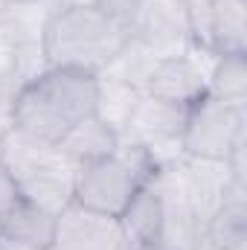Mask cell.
<instances>
[{"instance_id":"21","label":"cell","mask_w":247,"mask_h":250,"mask_svg":"<svg viewBox=\"0 0 247 250\" xmlns=\"http://www.w3.org/2000/svg\"><path fill=\"white\" fill-rule=\"evenodd\" d=\"M3 12H6V3H3V0H0V18H3Z\"/></svg>"},{"instance_id":"9","label":"cell","mask_w":247,"mask_h":250,"mask_svg":"<svg viewBox=\"0 0 247 250\" xmlns=\"http://www.w3.org/2000/svg\"><path fill=\"white\" fill-rule=\"evenodd\" d=\"M125 230V239L131 248L140 245H157L163 230V195L154 184V178L140 187V192L131 198V204L117 215Z\"/></svg>"},{"instance_id":"4","label":"cell","mask_w":247,"mask_h":250,"mask_svg":"<svg viewBox=\"0 0 247 250\" xmlns=\"http://www.w3.org/2000/svg\"><path fill=\"white\" fill-rule=\"evenodd\" d=\"M247 111L242 105H227L215 96H201L186 108L181 151L184 157L201 160H230L245 148Z\"/></svg>"},{"instance_id":"13","label":"cell","mask_w":247,"mask_h":250,"mask_svg":"<svg viewBox=\"0 0 247 250\" xmlns=\"http://www.w3.org/2000/svg\"><path fill=\"white\" fill-rule=\"evenodd\" d=\"M143 90L117 82V79H108V76H99V90H96V117L102 123H108L123 140V134L128 131V123L137 111V102H140Z\"/></svg>"},{"instance_id":"2","label":"cell","mask_w":247,"mask_h":250,"mask_svg":"<svg viewBox=\"0 0 247 250\" xmlns=\"http://www.w3.org/2000/svg\"><path fill=\"white\" fill-rule=\"evenodd\" d=\"M131 41V29L84 0L56 6L44 26L41 53L47 67L102 76Z\"/></svg>"},{"instance_id":"1","label":"cell","mask_w":247,"mask_h":250,"mask_svg":"<svg viewBox=\"0 0 247 250\" xmlns=\"http://www.w3.org/2000/svg\"><path fill=\"white\" fill-rule=\"evenodd\" d=\"M99 76L44 67L26 79L6 111V125L47 146H59L64 137L90 114H96Z\"/></svg>"},{"instance_id":"19","label":"cell","mask_w":247,"mask_h":250,"mask_svg":"<svg viewBox=\"0 0 247 250\" xmlns=\"http://www.w3.org/2000/svg\"><path fill=\"white\" fill-rule=\"evenodd\" d=\"M6 6H23V3H35V0H3Z\"/></svg>"},{"instance_id":"18","label":"cell","mask_w":247,"mask_h":250,"mask_svg":"<svg viewBox=\"0 0 247 250\" xmlns=\"http://www.w3.org/2000/svg\"><path fill=\"white\" fill-rule=\"evenodd\" d=\"M204 250H247V239H242V242H230V245H221V248H204Z\"/></svg>"},{"instance_id":"7","label":"cell","mask_w":247,"mask_h":250,"mask_svg":"<svg viewBox=\"0 0 247 250\" xmlns=\"http://www.w3.org/2000/svg\"><path fill=\"white\" fill-rule=\"evenodd\" d=\"M50 250H131L117 215H105L70 201L56 215Z\"/></svg>"},{"instance_id":"20","label":"cell","mask_w":247,"mask_h":250,"mask_svg":"<svg viewBox=\"0 0 247 250\" xmlns=\"http://www.w3.org/2000/svg\"><path fill=\"white\" fill-rule=\"evenodd\" d=\"M131 250H166V248H160V245H140V248H131Z\"/></svg>"},{"instance_id":"8","label":"cell","mask_w":247,"mask_h":250,"mask_svg":"<svg viewBox=\"0 0 247 250\" xmlns=\"http://www.w3.org/2000/svg\"><path fill=\"white\" fill-rule=\"evenodd\" d=\"M206 76L209 70H204V64L195 59V50L166 56V59H157V64L151 67L143 93L178 108H189L201 96H206Z\"/></svg>"},{"instance_id":"14","label":"cell","mask_w":247,"mask_h":250,"mask_svg":"<svg viewBox=\"0 0 247 250\" xmlns=\"http://www.w3.org/2000/svg\"><path fill=\"white\" fill-rule=\"evenodd\" d=\"M206 93L227 102L247 105V53L239 56H212V67L206 76Z\"/></svg>"},{"instance_id":"11","label":"cell","mask_w":247,"mask_h":250,"mask_svg":"<svg viewBox=\"0 0 247 250\" xmlns=\"http://www.w3.org/2000/svg\"><path fill=\"white\" fill-rule=\"evenodd\" d=\"M212 56L247 53V0H209Z\"/></svg>"},{"instance_id":"15","label":"cell","mask_w":247,"mask_h":250,"mask_svg":"<svg viewBox=\"0 0 247 250\" xmlns=\"http://www.w3.org/2000/svg\"><path fill=\"white\" fill-rule=\"evenodd\" d=\"M84 3L96 6V9H99V12H105L108 18H114V21L125 23L128 29H131L134 12H137V6H140V0H84Z\"/></svg>"},{"instance_id":"12","label":"cell","mask_w":247,"mask_h":250,"mask_svg":"<svg viewBox=\"0 0 247 250\" xmlns=\"http://www.w3.org/2000/svg\"><path fill=\"white\" fill-rule=\"evenodd\" d=\"M59 148H62V154L70 163L79 166V163H87V160L114 154L120 148V134L108 123H102L96 114H90L87 120H82L59 143Z\"/></svg>"},{"instance_id":"10","label":"cell","mask_w":247,"mask_h":250,"mask_svg":"<svg viewBox=\"0 0 247 250\" xmlns=\"http://www.w3.org/2000/svg\"><path fill=\"white\" fill-rule=\"evenodd\" d=\"M56 233V215L44 207L32 204L29 198H18L3 215H0V236L32 245V248L50 250Z\"/></svg>"},{"instance_id":"17","label":"cell","mask_w":247,"mask_h":250,"mask_svg":"<svg viewBox=\"0 0 247 250\" xmlns=\"http://www.w3.org/2000/svg\"><path fill=\"white\" fill-rule=\"evenodd\" d=\"M0 250H41V248H32V245H23V242H15V239L0 236Z\"/></svg>"},{"instance_id":"3","label":"cell","mask_w":247,"mask_h":250,"mask_svg":"<svg viewBox=\"0 0 247 250\" xmlns=\"http://www.w3.org/2000/svg\"><path fill=\"white\" fill-rule=\"evenodd\" d=\"M157 172L160 166L145 148L134 143H120L114 154L76 166L73 201L105 215H120L140 187H145Z\"/></svg>"},{"instance_id":"6","label":"cell","mask_w":247,"mask_h":250,"mask_svg":"<svg viewBox=\"0 0 247 250\" xmlns=\"http://www.w3.org/2000/svg\"><path fill=\"white\" fill-rule=\"evenodd\" d=\"M131 38L143 44L157 59L189 53V23H186L184 0H140L134 21H131Z\"/></svg>"},{"instance_id":"5","label":"cell","mask_w":247,"mask_h":250,"mask_svg":"<svg viewBox=\"0 0 247 250\" xmlns=\"http://www.w3.org/2000/svg\"><path fill=\"white\" fill-rule=\"evenodd\" d=\"M184 120H186V108L169 105L163 99H154V96L143 93L140 102H137V111L128 123V131L123 134L120 143H134V146L145 148L154 157V163L163 169V166L184 157V151H181Z\"/></svg>"},{"instance_id":"16","label":"cell","mask_w":247,"mask_h":250,"mask_svg":"<svg viewBox=\"0 0 247 250\" xmlns=\"http://www.w3.org/2000/svg\"><path fill=\"white\" fill-rule=\"evenodd\" d=\"M18 198H23V192H21V187H18V181L0 166V215H3Z\"/></svg>"}]
</instances>
